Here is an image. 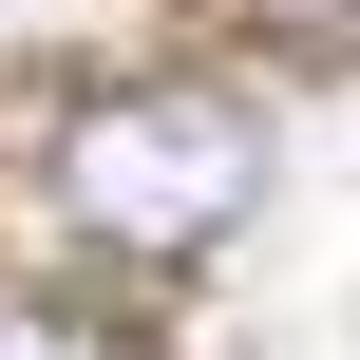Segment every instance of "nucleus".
<instances>
[{
    "label": "nucleus",
    "mask_w": 360,
    "mask_h": 360,
    "mask_svg": "<svg viewBox=\"0 0 360 360\" xmlns=\"http://www.w3.org/2000/svg\"><path fill=\"white\" fill-rule=\"evenodd\" d=\"M57 209L95 247H133V266H190V247H228L266 209V114L228 76H133V95H95L57 133Z\"/></svg>",
    "instance_id": "f257e3e1"
},
{
    "label": "nucleus",
    "mask_w": 360,
    "mask_h": 360,
    "mask_svg": "<svg viewBox=\"0 0 360 360\" xmlns=\"http://www.w3.org/2000/svg\"><path fill=\"white\" fill-rule=\"evenodd\" d=\"M0 360H152V342H114V323H76V304L0 285Z\"/></svg>",
    "instance_id": "f03ea898"
}]
</instances>
